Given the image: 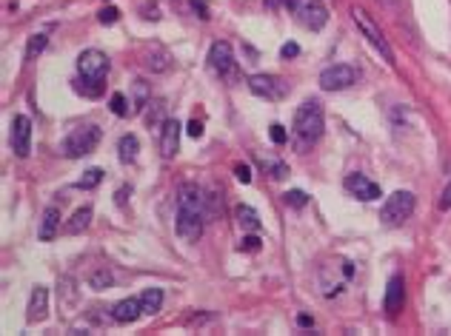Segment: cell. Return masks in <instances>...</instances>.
I'll use <instances>...</instances> for the list:
<instances>
[{
	"mask_svg": "<svg viewBox=\"0 0 451 336\" xmlns=\"http://www.w3.org/2000/svg\"><path fill=\"white\" fill-rule=\"evenodd\" d=\"M326 120H323V106L320 100H306L297 111H294V126H292V140L294 149L303 154L306 149H312L315 142L323 137Z\"/></svg>",
	"mask_w": 451,
	"mask_h": 336,
	"instance_id": "obj_2",
	"label": "cell"
},
{
	"mask_svg": "<svg viewBox=\"0 0 451 336\" xmlns=\"http://www.w3.org/2000/svg\"><path fill=\"white\" fill-rule=\"evenodd\" d=\"M283 203H286V205H292V208H306L308 197H306V191H300V188H292V191H286V194H283Z\"/></svg>",
	"mask_w": 451,
	"mask_h": 336,
	"instance_id": "obj_28",
	"label": "cell"
},
{
	"mask_svg": "<svg viewBox=\"0 0 451 336\" xmlns=\"http://www.w3.org/2000/svg\"><path fill=\"white\" fill-rule=\"evenodd\" d=\"M143 66L149 71H154V75H160V71H169L172 68V57H169V52H166L163 46H152V52H146Z\"/></svg>",
	"mask_w": 451,
	"mask_h": 336,
	"instance_id": "obj_18",
	"label": "cell"
},
{
	"mask_svg": "<svg viewBox=\"0 0 451 336\" xmlns=\"http://www.w3.org/2000/svg\"><path fill=\"white\" fill-rule=\"evenodd\" d=\"M112 282H114V277H112L109 268H98V271L89 277V288H91V291H106V288H112Z\"/></svg>",
	"mask_w": 451,
	"mask_h": 336,
	"instance_id": "obj_24",
	"label": "cell"
},
{
	"mask_svg": "<svg viewBox=\"0 0 451 336\" xmlns=\"http://www.w3.org/2000/svg\"><path fill=\"white\" fill-rule=\"evenodd\" d=\"M209 66H211V71H215V75H220L229 83H237V77H240V71H237V60L231 55V46L226 40L211 43V49H209Z\"/></svg>",
	"mask_w": 451,
	"mask_h": 336,
	"instance_id": "obj_8",
	"label": "cell"
},
{
	"mask_svg": "<svg viewBox=\"0 0 451 336\" xmlns=\"http://www.w3.org/2000/svg\"><path fill=\"white\" fill-rule=\"evenodd\" d=\"M100 180H103V168H89V171L78 180V188L89 191V188H94V185H100Z\"/></svg>",
	"mask_w": 451,
	"mask_h": 336,
	"instance_id": "obj_26",
	"label": "cell"
},
{
	"mask_svg": "<svg viewBox=\"0 0 451 336\" xmlns=\"http://www.w3.org/2000/svg\"><path fill=\"white\" fill-rule=\"evenodd\" d=\"M249 88H251V94H257V97H263V100H283L289 91V86L274 75H251Z\"/></svg>",
	"mask_w": 451,
	"mask_h": 336,
	"instance_id": "obj_11",
	"label": "cell"
},
{
	"mask_svg": "<svg viewBox=\"0 0 451 336\" xmlns=\"http://www.w3.org/2000/svg\"><path fill=\"white\" fill-rule=\"evenodd\" d=\"M186 131L192 134V137H200V134H203V123H200V120H192V123L186 126Z\"/></svg>",
	"mask_w": 451,
	"mask_h": 336,
	"instance_id": "obj_35",
	"label": "cell"
},
{
	"mask_svg": "<svg viewBox=\"0 0 451 336\" xmlns=\"http://www.w3.org/2000/svg\"><path fill=\"white\" fill-rule=\"evenodd\" d=\"M100 137H103L100 126H94V123L78 126V129H72V131H69V134L63 137V142H60V154L69 157V160L86 157V154H91L94 149H98Z\"/></svg>",
	"mask_w": 451,
	"mask_h": 336,
	"instance_id": "obj_4",
	"label": "cell"
},
{
	"mask_svg": "<svg viewBox=\"0 0 451 336\" xmlns=\"http://www.w3.org/2000/svg\"><path fill=\"white\" fill-rule=\"evenodd\" d=\"M140 305H143V314L146 317L160 314V308H163V291H160V288H146V291L140 294Z\"/></svg>",
	"mask_w": 451,
	"mask_h": 336,
	"instance_id": "obj_20",
	"label": "cell"
},
{
	"mask_svg": "<svg viewBox=\"0 0 451 336\" xmlns=\"http://www.w3.org/2000/svg\"><path fill=\"white\" fill-rule=\"evenodd\" d=\"M357 83V71L354 66H346V63H335L320 71V88L323 91H343L348 86Z\"/></svg>",
	"mask_w": 451,
	"mask_h": 336,
	"instance_id": "obj_9",
	"label": "cell"
},
{
	"mask_svg": "<svg viewBox=\"0 0 451 336\" xmlns=\"http://www.w3.org/2000/svg\"><path fill=\"white\" fill-rule=\"evenodd\" d=\"M109 109H112V114H117V117H126V114H129L126 94H123V91H114V94H112V100H109Z\"/></svg>",
	"mask_w": 451,
	"mask_h": 336,
	"instance_id": "obj_27",
	"label": "cell"
},
{
	"mask_svg": "<svg viewBox=\"0 0 451 336\" xmlns=\"http://www.w3.org/2000/svg\"><path fill=\"white\" fill-rule=\"evenodd\" d=\"M206 223V197L197 183H183L177 188V234L183 243H197Z\"/></svg>",
	"mask_w": 451,
	"mask_h": 336,
	"instance_id": "obj_1",
	"label": "cell"
},
{
	"mask_svg": "<svg viewBox=\"0 0 451 336\" xmlns=\"http://www.w3.org/2000/svg\"><path fill=\"white\" fill-rule=\"evenodd\" d=\"M177 149H180V123L169 117L160 129V154L166 160H172L177 154Z\"/></svg>",
	"mask_w": 451,
	"mask_h": 336,
	"instance_id": "obj_14",
	"label": "cell"
},
{
	"mask_svg": "<svg viewBox=\"0 0 451 336\" xmlns=\"http://www.w3.org/2000/svg\"><path fill=\"white\" fill-rule=\"evenodd\" d=\"M297 55H300V46H297V43H286V46L280 49V57H286V60H289V57H297Z\"/></svg>",
	"mask_w": 451,
	"mask_h": 336,
	"instance_id": "obj_32",
	"label": "cell"
},
{
	"mask_svg": "<svg viewBox=\"0 0 451 336\" xmlns=\"http://www.w3.org/2000/svg\"><path fill=\"white\" fill-rule=\"evenodd\" d=\"M272 140L277 142V146H283V142H286V140H289V134H286V129H283L280 123H274V126H272Z\"/></svg>",
	"mask_w": 451,
	"mask_h": 336,
	"instance_id": "obj_31",
	"label": "cell"
},
{
	"mask_svg": "<svg viewBox=\"0 0 451 336\" xmlns=\"http://www.w3.org/2000/svg\"><path fill=\"white\" fill-rule=\"evenodd\" d=\"M297 322H300V328H312V325H315V319H312V317H306V314H303Z\"/></svg>",
	"mask_w": 451,
	"mask_h": 336,
	"instance_id": "obj_38",
	"label": "cell"
},
{
	"mask_svg": "<svg viewBox=\"0 0 451 336\" xmlns=\"http://www.w3.org/2000/svg\"><path fill=\"white\" fill-rule=\"evenodd\" d=\"M78 75H80L78 91H83V94H89V97H94V94H100L103 80H106V75H109V57H106L103 52H98V49L80 52V57H78Z\"/></svg>",
	"mask_w": 451,
	"mask_h": 336,
	"instance_id": "obj_3",
	"label": "cell"
},
{
	"mask_svg": "<svg viewBox=\"0 0 451 336\" xmlns=\"http://www.w3.org/2000/svg\"><path fill=\"white\" fill-rule=\"evenodd\" d=\"M58 228H60V208L58 205H49V208L43 211V217H40L37 236L43 239V243H49V239L58 236Z\"/></svg>",
	"mask_w": 451,
	"mask_h": 336,
	"instance_id": "obj_17",
	"label": "cell"
},
{
	"mask_svg": "<svg viewBox=\"0 0 451 336\" xmlns=\"http://www.w3.org/2000/svg\"><path fill=\"white\" fill-rule=\"evenodd\" d=\"M46 43H49V37H46V35H32L29 43H26V60H35L46 49Z\"/></svg>",
	"mask_w": 451,
	"mask_h": 336,
	"instance_id": "obj_25",
	"label": "cell"
},
{
	"mask_svg": "<svg viewBox=\"0 0 451 336\" xmlns=\"http://www.w3.org/2000/svg\"><path fill=\"white\" fill-rule=\"evenodd\" d=\"M9 142H12L15 157H20V160L29 157V149H32V120H29L26 114H17V117L12 120Z\"/></svg>",
	"mask_w": 451,
	"mask_h": 336,
	"instance_id": "obj_10",
	"label": "cell"
},
{
	"mask_svg": "<svg viewBox=\"0 0 451 336\" xmlns=\"http://www.w3.org/2000/svg\"><path fill=\"white\" fill-rule=\"evenodd\" d=\"M286 174H289V168L283 165V162H274V165H272V177H274V180H283Z\"/></svg>",
	"mask_w": 451,
	"mask_h": 336,
	"instance_id": "obj_34",
	"label": "cell"
},
{
	"mask_svg": "<svg viewBox=\"0 0 451 336\" xmlns=\"http://www.w3.org/2000/svg\"><path fill=\"white\" fill-rule=\"evenodd\" d=\"M117 17H121V12H117L114 6H106V9H100V15H98V20L103 23V26H112V23H117Z\"/></svg>",
	"mask_w": 451,
	"mask_h": 336,
	"instance_id": "obj_29",
	"label": "cell"
},
{
	"mask_svg": "<svg viewBox=\"0 0 451 336\" xmlns=\"http://www.w3.org/2000/svg\"><path fill=\"white\" fill-rule=\"evenodd\" d=\"M234 177L240 180V183H251V171H249V165H234Z\"/></svg>",
	"mask_w": 451,
	"mask_h": 336,
	"instance_id": "obj_33",
	"label": "cell"
},
{
	"mask_svg": "<svg viewBox=\"0 0 451 336\" xmlns=\"http://www.w3.org/2000/svg\"><path fill=\"white\" fill-rule=\"evenodd\" d=\"M166 103L163 100H149L146 103V123H149V129H163V123H166Z\"/></svg>",
	"mask_w": 451,
	"mask_h": 336,
	"instance_id": "obj_21",
	"label": "cell"
},
{
	"mask_svg": "<svg viewBox=\"0 0 451 336\" xmlns=\"http://www.w3.org/2000/svg\"><path fill=\"white\" fill-rule=\"evenodd\" d=\"M234 214H237V223H240L243 231H251V234L260 231V217H257V211L251 205H237Z\"/></svg>",
	"mask_w": 451,
	"mask_h": 336,
	"instance_id": "obj_22",
	"label": "cell"
},
{
	"mask_svg": "<svg viewBox=\"0 0 451 336\" xmlns=\"http://www.w3.org/2000/svg\"><path fill=\"white\" fill-rule=\"evenodd\" d=\"M137 151H140V140L134 134H123L121 142H117V157H121L123 165L134 162L137 160Z\"/></svg>",
	"mask_w": 451,
	"mask_h": 336,
	"instance_id": "obj_19",
	"label": "cell"
},
{
	"mask_svg": "<svg viewBox=\"0 0 451 336\" xmlns=\"http://www.w3.org/2000/svg\"><path fill=\"white\" fill-rule=\"evenodd\" d=\"M283 6L312 32H320L328 23V9L320 3V0H283Z\"/></svg>",
	"mask_w": 451,
	"mask_h": 336,
	"instance_id": "obj_5",
	"label": "cell"
},
{
	"mask_svg": "<svg viewBox=\"0 0 451 336\" xmlns=\"http://www.w3.org/2000/svg\"><path fill=\"white\" fill-rule=\"evenodd\" d=\"M240 251H251V254H254V251H260V236H254V234H251V236H243Z\"/></svg>",
	"mask_w": 451,
	"mask_h": 336,
	"instance_id": "obj_30",
	"label": "cell"
},
{
	"mask_svg": "<svg viewBox=\"0 0 451 336\" xmlns=\"http://www.w3.org/2000/svg\"><path fill=\"white\" fill-rule=\"evenodd\" d=\"M126 194H132L129 188H121V191H117V205H126Z\"/></svg>",
	"mask_w": 451,
	"mask_h": 336,
	"instance_id": "obj_37",
	"label": "cell"
},
{
	"mask_svg": "<svg viewBox=\"0 0 451 336\" xmlns=\"http://www.w3.org/2000/svg\"><path fill=\"white\" fill-rule=\"evenodd\" d=\"M414 214V194L412 191H394L391 197H386L383 208H380V220L386 225H400Z\"/></svg>",
	"mask_w": 451,
	"mask_h": 336,
	"instance_id": "obj_7",
	"label": "cell"
},
{
	"mask_svg": "<svg viewBox=\"0 0 451 336\" xmlns=\"http://www.w3.org/2000/svg\"><path fill=\"white\" fill-rule=\"evenodd\" d=\"M143 12H146V15H143V17H149V20H157V17H160V15H157V9H154V6H152V9H149V6H146V9H143Z\"/></svg>",
	"mask_w": 451,
	"mask_h": 336,
	"instance_id": "obj_39",
	"label": "cell"
},
{
	"mask_svg": "<svg viewBox=\"0 0 451 336\" xmlns=\"http://www.w3.org/2000/svg\"><path fill=\"white\" fill-rule=\"evenodd\" d=\"M46 310H49V291H46L43 285H35L32 297H29V308H26V319L29 322H43Z\"/></svg>",
	"mask_w": 451,
	"mask_h": 336,
	"instance_id": "obj_16",
	"label": "cell"
},
{
	"mask_svg": "<svg viewBox=\"0 0 451 336\" xmlns=\"http://www.w3.org/2000/svg\"><path fill=\"white\" fill-rule=\"evenodd\" d=\"M440 208H443V211L451 208V185L445 188V194H443V200H440Z\"/></svg>",
	"mask_w": 451,
	"mask_h": 336,
	"instance_id": "obj_36",
	"label": "cell"
},
{
	"mask_svg": "<svg viewBox=\"0 0 451 336\" xmlns=\"http://www.w3.org/2000/svg\"><path fill=\"white\" fill-rule=\"evenodd\" d=\"M403 305H406V282H403L400 274H394L386 285V297H383V308H386V314L389 317H397Z\"/></svg>",
	"mask_w": 451,
	"mask_h": 336,
	"instance_id": "obj_12",
	"label": "cell"
},
{
	"mask_svg": "<svg viewBox=\"0 0 451 336\" xmlns=\"http://www.w3.org/2000/svg\"><path fill=\"white\" fill-rule=\"evenodd\" d=\"M143 317V305H140V297H129V299H121L112 305V319L121 322V325H129V322H137Z\"/></svg>",
	"mask_w": 451,
	"mask_h": 336,
	"instance_id": "obj_15",
	"label": "cell"
},
{
	"mask_svg": "<svg viewBox=\"0 0 451 336\" xmlns=\"http://www.w3.org/2000/svg\"><path fill=\"white\" fill-rule=\"evenodd\" d=\"M383 3H397V0H383Z\"/></svg>",
	"mask_w": 451,
	"mask_h": 336,
	"instance_id": "obj_40",
	"label": "cell"
},
{
	"mask_svg": "<svg viewBox=\"0 0 451 336\" xmlns=\"http://www.w3.org/2000/svg\"><path fill=\"white\" fill-rule=\"evenodd\" d=\"M343 185H346V191H348L351 197H357V200H363V203H371V200L380 197V185L371 183V180L363 177V174H348V177L343 180Z\"/></svg>",
	"mask_w": 451,
	"mask_h": 336,
	"instance_id": "obj_13",
	"label": "cell"
},
{
	"mask_svg": "<svg viewBox=\"0 0 451 336\" xmlns=\"http://www.w3.org/2000/svg\"><path fill=\"white\" fill-rule=\"evenodd\" d=\"M91 208L86 205V208H78L75 214H72V220L66 223V234H80V231H86L89 228V223H91Z\"/></svg>",
	"mask_w": 451,
	"mask_h": 336,
	"instance_id": "obj_23",
	"label": "cell"
},
{
	"mask_svg": "<svg viewBox=\"0 0 451 336\" xmlns=\"http://www.w3.org/2000/svg\"><path fill=\"white\" fill-rule=\"evenodd\" d=\"M351 20L354 23H357V29H360V35L374 46V49L380 52V55H383V60L386 63H394V52H391V46H389V40L383 37V32H380L377 29V23L369 17V12L366 9H360V6H354L351 9Z\"/></svg>",
	"mask_w": 451,
	"mask_h": 336,
	"instance_id": "obj_6",
	"label": "cell"
}]
</instances>
